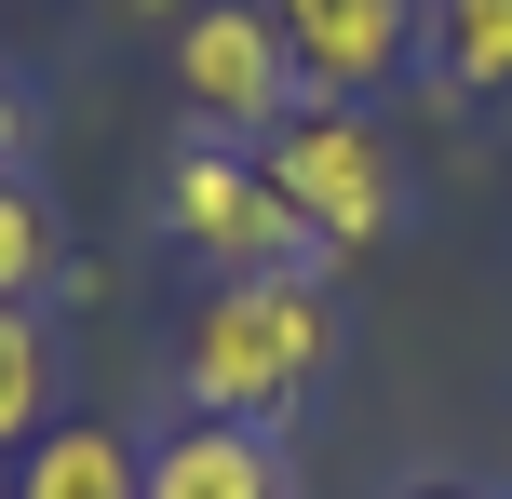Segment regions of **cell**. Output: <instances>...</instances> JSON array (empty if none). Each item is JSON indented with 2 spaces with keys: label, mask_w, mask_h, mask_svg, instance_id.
<instances>
[{
  "label": "cell",
  "mask_w": 512,
  "mask_h": 499,
  "mask_svg": "<svg viewBox=\"0 0 512 499\" xmlns=\"http://www.w3.org/2000/svg\"><path fill=\"white\" fill-rule=\"evenodd\" d=\"M176 95H189V122H203V135L256 149L270 122H297V108H310V81H297V54H283L270 0H189V14H176Z\"/></svg>",
  "instance_id": "obj_4"
},
{
  "label": "cell",
  "mask_w": 512,
  "mask_h": 499,
  "mask_svg": "<svg viewBox=\"0 0 512 499\" xmlns=\"http://www.w3.org/2000/svg\"><path fill=\"white\" fill-rule=\"evenodd\" d=\"M270 27H283L310 95H351V108L418 54V0H270Z\"/></svg>",
  "instance_id": "obj_5"
},
{
  "label": "cell",
  "mask_w": 512,
  "mask_h": 499,
  "mask_svg": "<svg viewBox=\"0 0 512 499\" xmlns=\"http://www.w3.org/2000/svg\"><path fill=\"white\" fill-rule=\"evenodd\" d=\"M418 54L445 95H512V0H418Z\"/></svg>",
  "instance_id": "obj_8"
},
{
  "label": "cell",
  "mask_w": 512,
  "mask_h": 499,
  "mask_svg": "<svg viewBox=\"0 0 512 499\" xmlns=\"http://www.w3.org/2000/svg\"><path fill=\"white\" fill-rule=\"evenodd\" d=\"M14 499H149V446L108 432V419H54L14 459Z\"/></svg>",
  "instance_id": "obj_7"
},
{
  "label": "cell",
  "mask_w": 512,
  "mask_h": 499,
  "mask_svg": "<svg viewBox=\"0 0 512 499\" xmlns=\"http://www.w3.org/2000/svg\"><path fill=\"white\" fill-rule=\"evenodd\" d=\"M54 284V230H41V189L0 176V297H41Z\"/></svg>",
  "instance_id": "obj_10"
},
{
  "label": "cell",
  "mask_w": 512,
  "mask_h": 499,
  "mask_svg": "<svg viewBox=\"0 0 512 499\" xmlns=\"http://www.w3.org/2000/svg\"><path fill=\"white\" fill-rule=\"evenodd\" d=\"M162 230H176L203 270H324L310 216L283 203V189H270V162L230 149V135H189V149L162 162Z\"/></svg>",
  "instance_id": "obj_3"
},
{
  "label": "cell",
  "mask_w": 512,
  "mask_h": 499,
  "mask_svg": "<svg viewBox=\"0 0 512 499\" xmlns=\"http://www.w3.org/2000/svg\"><path fill=\"white\" fill-rule=\"evenodd\" d=\"M337 365V297L324 270H216L176 324V392L189 419H283Z\"/></svg>",
  "instance_id": "obj_1"
},
{
  "label": "cell",
  "mask_w": 512,
  "mask_h": 499,
  "mask_svg": "<svg viewBox=\"0 0 512 499\" xmlns=\"http://www.w3.org/2000/svg\"><path fill=\"white\" fill-rule=\"evenodd\" d=\"M256 162H270V189L310 216L324 257H364V243L405 230V149H391L351 95H310L297 122H270V135H256Z\"/></svg>",
  "instance_id": "obj_2"
},
{
  "label": "cell",
  "mask_w": 512,
  "mask_h": 499,
  "mask_svg": "<svg viewBox=\"0 0 512 499\" xmlns=\"http://www.w3.org/2000/svg\"><path fill=\"white\" fill-rule=\"evenodd\" d=\"M149 499H297V459L270 419H176L149 446Z\"/></svg>",
  "instance_id": "obj_6"
},
{
  "label": "cell",
  "mask_w": 512,
  "mask_h": 499,
  "mask_svg": "<svg viewBox=\"0 0 512 499\" xmlns=\"http://www.w3.org/2000/svg\"><path fill=\"white\" fill-rule=\"evenodd\" d=\"M41 432H54V324L0 297V459H27Z\"/></svg>",
  "instance_id": "obj_9"
},
{
  "label": "cell",
  "mask_w": 512,
  "mask_h": 499,
  "mask_svg": "<svg viewBox=\"0 0 512 499\" xmlns=\"http://www.w3.org/2000/svg\"><path fill=\"white\" fill-rule=\"evenodd\" d=\"M14 162H27V95L0 81V176H14Z\"/></svg>",
  "instance_id": "obj_11"
},
{
  "label": "cell",
  "mask_w": 512,
  "mask_h": 499,
  "mask_svg": "<svg viewBox=\"0 0 512 499\" xmlns=\"http://www.w3.org/2000/svg\"><path fill=\"white\" fill-rule=\"evenodd\" d=\"M405 499H486V486H405Z\"/></svg>",
  "instance_id": "obj_12"
}]
</instances>
